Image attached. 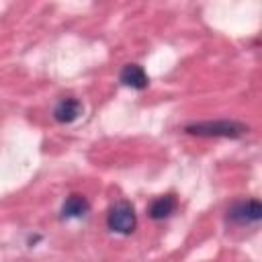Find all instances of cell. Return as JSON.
<instances>
[{
    "label": "cell",
    "instance_id": "6da1fadb",
    "mask_svg": "<svg viewBox=\"0 0 262 262\" xmlns=\"http://www.w3.org/2000/svg\"><path fill=\"white\" fill-rule=\"evenodd\" d=\"M190 135H199V137H239L248 131L246 125L235 123V121H207V123H192L186 125L184 129Z\"/></svg>",
    "mask_w": 262,
    "mask_h": 262
},
{
    "label": "cell",
    "instance_id": "7a4b0ae2",
    "mask_svg": "<svg viewBox=\"0 0 262 262\" xmlns=\"http://www.w3.org/2000/svg\"><path fill=\"white\" fill-rule=\"evenodd\" d=\"M106 225L111 231L115 233H123V235H129L135 225H137V217H135V211L129 203L121 201L117 203L111 211H108V217H106Z\"/></svg>",
    "mask_w": 262,
    "mask_h": 262
},
{
    "label": "cell",
    "instance_id": "3957f363",
    "mask_svg": "<svg viewBox=\"0 0 262 262\" xmlns=\"http://www.w3.org/2000/svg\"><path fill=\"white\" fill-rule=\"evenodd\" d=\"M260 217H262V205L258 199L237 201L227 209V219L235 225H250L260 221Z\"/></svg>",
    "mask_w": 262,
    "mask_h": 262
},
{
    "label": "cell",
    "instance_id": "277c9868",
    "mask_svg": "<svg viewBox=\"0 0 262 262\" xmlns=\"http://www.w3.org/2000/svg\"><path fill=\"white\" fill-rule=\"evenodd\" d=\"M119 80H121V84H125L129 88H135V90H143L149 84V78H147L145 70L139 63H127V66H123V70L119 74Z\"/></svg>",
    "mask_w": 262,
    "mask_h": 262
},
{
    "label": "cell",
    "instance_id": "5b68a950",
    "mask_svg": "<svg viewBox=\"0 0 262 262\" xmlns=\"http://www.w3.org/2000/svg\"><path fill=\"white\" fill-rule=\"evenodd\" d=\"M80 115H82V102L78 98H74V96L61 98L53 108V117H55L57 123H72Z\"/></svg>",
    "mask_w": 262,
    "mask_h": 262
},
{
    "label": "cell",
    "instance_id": "8992f818",
    "mask_svg": "<svg viewBox=\"0 0 262 262\" xmlns=\"http://www.w3.org/2000/svg\"><path fill=\"white\" fill-rule=\"evenodd\" d=\"M90 209V203L82 194H70L61 205V217L63 219H78L84 217Z\"/></svg>",
    "mask_w": 262,
    "mask_h": 262
},
{
    "label": "cell",
    "instance_id": "52a82bcc",
    "mask_svg": "<svg viewBox=\"0 0 262 262\" xmlns=\"http://www.w3.org/2000/svg\"><path fill=\"white\" fill-rule=\"evenodd\" d=\"M176 196L174 194H164V196H158L151 205H149V217L156 219V221H162L166 217H170L174 211H176Z\"/></svg>",
    "mask_w": 262,
    "mask_h": 262
}]
</instances>
